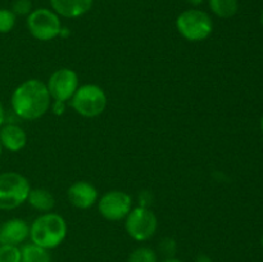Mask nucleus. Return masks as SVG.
I'll list each match as a JSON object with an SVG mask.
<instances>
[{"instance_id": "1", "label": "nucleus", "mask_w": 263, "mask_h": 262, "mask_svg": "<svg viewBox=\"0 0 263 262\" xmlns=\"http://www.w3.org/2000/svg\"><path fill=\"white\" fill-rule=\"evenodd\" d=\"M51 98L45 82L30 79L18 85L10 97V105L15 115L26 121L43 117L50 108Z\"/></svg>"}, {"instance_id": "2", "label": "nucleus", "mask_w": 263, "mask_h": 262, "mask_svg": "<svg viewBox=\"0 0 263 262\" xmlns=\"http://www.w3.org/2000/svg\"><path fill=\"white\" fill-rule=\"evenodd\" d=\"M67 231V222L61 215L53 212L43 213L30 225L31 243L48 251L54 249L63 243Z\"/></svg>"}, {"instance_id": "3", "label": "nucleus", "mask_w": 263, "mask_h": 262, "mask_svg": "<svg viewBox=\"0 0 263 262\" xmlns=\"http://www.w3.org/2000/svg\"><path fill=\"white\" fill-rule=\"evenodd\" d=\"M176 28L180 36L186 41L200 43L212 35L213 21L204 10L192 8L177 15Z\"/></svg>"}, {"instance_id": "4", "label": "nucleus", "mask_w": 263, "mask_h": 262, "mask_svg": "<svg viewBox=\"0 0 263 262\" xmlns=\"http://www.w3.org/2000/svg\"><path fill=\"white\" fill-rule=\"evenodd\" d=\"M69 103L77 115L85 118H95L105 110L108 98L99 85L84 84L80 85Z\"/></svg>"}, {"instance_id": "5", "label": "nucleus", "mask_w": 263, "mask_h": 262, "mask_svg": "<svg viewBox=\"0 0 263 262\" xmlns=\"http://www.w3.org/2000/svg\"><path fill=\"white\" fill-rule=\"evenodd\" d=\"M31 185L20 172L8 171L0 174V210L12 211L27 202Z\"/></svg>"}, {"instance_id": "6", "label": "nucleus", "mask_w": 263, "mask_h": 262, "mask_svg": "<svg viewBox=\"0 0 263 262\" xmlns=\"http://www.w3.org/2000/svg\"><path fill=\"white\" fill-rule=\"evenodd\" d=\"M62 27L61 18L53 9L39 8L27 15L28 31L39 41L54 40L59 36Z\"/></svg>"}, {"instance_id": "7", "label": "nucleus", "mask_w": 263, "mask_h": 262, "mask_svg": "<svg viewBox=\"0 0 263 262\" xmlns=\"http://www.w3.org/2000/svg\"><path fill=\"white\" fill-rule=\"evenodd\" d=\"M126 233L136 241H146L153 238L158 229L156 213L145 205H139L131 210L125 218Z\"/></svg>"}, {"instance_id": "8", "label": "nucleus", "mask_w": 263, "mask_h": 262, "mask_svg": "<svg viewBox=\"0 0 263 262\" xmlns=\"http://www.w3.org/2000/svg\"><path fill=\"white\" fill-rule=\"evenodd\" d=\"M98 210L108 221H121L133 210V198L122 190H110L98 199Z\"/></svg>"}, {"instance_id": "9", "label": "nucleus", "mask_w": 263, "mask_h": 262, "mask_svg": "<svg viewBox=\"0 0 263 262\" xmlns=\"http://www.w3.org/2000/svg\"><path fill=\"white\" fill-rule=\"evenodd\" d=\"M80 86V79L76 71L71 68H59L54 71L46 82L51 100L68 102Z\"/></svg>"}, {"instance_id": "10", "label": "nucleus", "mask_w": 263, "mask_h": 262, "mask_svg": "<svg viewBox=\"0 0 263 262\" xmlns=\"http://www.w3.org/2000/svg\"><path fill=\"white\" fill-rule=\"evenodd\" d=\"M67 197L69 203L79 210H89L99 199L97 188L85 180L73 182L67 190Z\"/></svg>"}, {"instance_id": "11", "label": "nucleus", "mask_w": 263, "mask_h": 262, "mask_svg": "<svg viewBox=\"0 0 263 262\" xmlns=\"http://www.w3.org/2000/svg\"><path fill=\"white\" fill-rule=\"evenodd\" d=\"M30 238V225L22 218H10L0 225V246H15Z\"/></svg>"}, {"instance_id": "12", "label": "nucleus", "mask_w": 263, "mask_h": 262, "mask_svg": "<svg viewBox=\"0 0 263 262\" xmlns=\"http://www.w3.org/2000/svg\"><path fill=\"white\" fill-rule=\"evenodd\" d=\"M0 143L3 149L17 153L21 152L27 144V134L21 126L15 123H8L0 127Z\"/></svg>"}, {"instance_id": "13", "label": "nucleus", "mask_w": 263, "mask_h": 262, "mask_svg": "<svg viewBox=\"0 0 263 262\" xmlns=\"http://www.w3.org/2000/svg\"><path fill=\"white\" fill-rule=\"evenodd\" d=\"M51 9L63 18H79L90 12L94 0H49Z\"/></svg>"}, {"instance_id": "14", "label": "nucleus", "mask_w": 263, "mask_h": 262, "mask_svg": "<svg viewBox=\"0 0 263 262\" xmlns=\"http://www.w3.org/2000/svg\"><path fill=\"white\" fill-rule=\"evenodd\" d=\"M27 202L33 210L43 213L51 212V210L55 205V199H54L53 194L44 188H35V189L31 188Z\"/></svg>"}, {"instance_id": "15", "label": "nucleus", "mask_w": 263, "mask_h": 262, "mask_svg": "<svg viewBox=\"0 0 263 262\" xmlns=\"http://www.w3.org/2000/svg\"><path fill=\"white\" fill-rule=\"evenodd\" d=\"M208 5L216 17L223 20L234 17L239 9L238 0H208Z\"/></svg>"}, {"instance_id": "16", "label": "nucleus", "mask_w": 263, "mask_h": 262, "mask_svg": "<svg viewBox=\"0 0 263 262\" xmlns=\"http://www.w3.org/2000/svg\"><path fill=\"white\" fill-rule=\"evenodd\" d=\"M21 262H51V257L48 249L30 243L21 248Z\"/></svg>"}, {"instance_id": "17", "label": "nucleus", "mask_w": 263, "mask_h": 262, "mask_svg": "<svg viewBox=\"0 0 263 262\" xmlns=\"http://www.w3.org/2000/svg\"><path fill=\"white\" fill-rule=\"evenodd\" d=\"M128 262H158L157 253L149 247H138L128 256Z\"/></svg>"}, {"instance_id": "18", "label": "nucleus", "mask_w": 263, "mask_h": 262, "mask_svg": "<svg viewBox=\"0 0 263 262\" xmlns=\"http://www.w3.org/2000/svg\"><path fill=\"white\" fill-rule=\"evenodd\" d=\"M17 15L12 12V9L0 8V33H8L14 28Z\"/></svg>"}, {"instance_id": "19", "label": "nucleus", "mask_w": 263, "mask_h": 262, "mask_svg": "<svg viewBox=\"0 0 263 262\" xmlns=\"http://www.w3.org/2000/svg\"><path fill=\"white\" fill-rule=\"evenodd\" d=\"M0 262H21V249L15 246H0Z\"/></svg>"}, {"instance_id": "20", "label": "nucleus", "mask_w": 263, "mask_h": 262, "mask_svg": "<svg viewBox=\"0 0 263 262\" xmlns=\"http://www.w3.org/2000/svg\"><path fill=\"white\" fill-rule=\"evenodd\" d=\"M32 3L31 0H15L13 3L12 12L15 15H28L32 12Z\"/></svg>"}, {"instance_id": "21", "label": "nucleus", "mask_w": 263, "mask_h": 262, "mask_svg": "<svg viewBox=\"0 0 263 262\" xmlns=\"http://www.w3.org/2000/svg\"><path fill=\"white\" fill-rule=\"evenodd\" d=\"M159 247H161V252H163V253L166 254L167 258L174 256V253L176 252V243H175L174 239L171 238L163 239V240L161 241V246Z\"/></svg>"}, {"instance_id": "22", "label": "nucleus", "mask_w": 263, "mask_h": 262, "mask_svg": "<svg viewBox=\"0 0 263 262\" xmlns=\"http://www.w3.org/2000/svg\"><path fill=\"white\" fill-rule=\"evenodd\" d=\"M67 108V102H63V100H51L50 108L49 109L51 110V113L55 116H63L64 112H66Z\"/></svg>"}, {"instance_id": "23", "label": "nucleus", "mask_w": 263, "mask_h": 262, "mask_svg": "<svg viewBox=\"0 0 263 262\" xmlns=\"http://www.w3.org/2000/svg\"><path fill=\"white\" fill-rule=\"evenodd\" d=\"M195 262H213V261L210 256H207V254H199V256L197 257V259H195Z\"/></svg>"}, {"instance_id": "24", "label": "nucleus", "mask_w": 263, "mask_h": 262, "mask_svg": "<svg viewBox=\"0 0 263 262\" xmlns=\"http://www.w3.org/2000/svg\"><path fill=\"white\" fill-rule=\"evenodd\" d=\"M4 121H5V109H4V105H3V103L0 102V127L4 125Z\"/></svg>"}, {"instance_id": "25", "label": "nucleus", "mask_w": 263, "mask_h": 262, "mask_svg": "<svg viewBox=\"0 0 263 262\" xmlns=\"http://www.w3.org/2000/svg\"><path fill=\"white\" fill-rule=\"evenodd\" d=\"M203 2H204V0H187V3H189L190 5H193V7H199L200 4H203Z\"/></svg>"}, {"instance_id": "26", "label": "nucleus", "mask_w": 263, "mask_h": 262, "mask_svg": "<svg viewBox=\"0 0 263 262\" xmlns=\"http://www.w3.org/2000/svg\"><path fill=\"white\" fill-rule=\"evenodd\" d=\"M162 262H182V261H180V259H177V258H174V257H168V258L163 259Z\"/></svg>"}, {"instance_id": "27", "label": "nucleus", "mask_w": 263, "mask_h": 262, "mask_svg": "<svg viewBox=\"0 0 263 262\" xmlns=\"http://www.w3.org/2000/svg\"><path fill=\"white\" fill-rule=\"evenodd\" d=\"M2 153H3V145L2 143H0V157H2Z\"/></svg>"}, {"instance_id": "28", "label": "nucleus", "mask_w": 263, "mask_h": 262, "mask_svg": "<svg viewBox=\"0 0 263 262\" xmlns=\"http://www.w3.org/2000/svg\"><path fill=\"white\" fill-rule=\"evenodd\" d=\"M261 23H262V26H263V12H262V14H261Z\"/></svg>"}, {"instance_id": "29", "label": "nucleus", "mask_w": 263, "mask_h": 262, "mask_svg": "<svg viewBox=\"0 0 263 262\" xmlns=\"http://www.w3.org/2000/svg\"><path fill=\"white\" fill-rule=\"evenodd\" d=\"M261 127H262V131H263V117H262V121H261Z\"/></svg>"}, {"instance_id": "30", "label": "nucleus", "mask_w": 263, "mask_h": 262, "mask_svg": "<svg viewBox=\"0 0 263 262\" xmlns=\"http://www.w3.org/2000/svg\"><path fill=\"white\" fill-rule=\"evenodd\" d=\"M261 243H262V247H263V236H262V240H261Z\"/></svg>"}]
</instances>
